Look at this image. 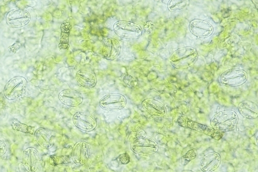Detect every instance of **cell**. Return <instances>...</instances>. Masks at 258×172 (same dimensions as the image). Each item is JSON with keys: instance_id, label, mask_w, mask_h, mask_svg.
I'll return each instance as SVG.
<instances>
[{"instance_id": "obj_21", "label": "cell", "mask_w": 258, "mask_h": 172, "mask_svg": "<svg viewBox=\"0 0 258 172\" xmlns=\"http://www.w3.org/2000/svg\"><path fill=\"white\" fill-rule=\"evenodd\" d=\"M186 6L185 1H170L168 4V8L170 11L179 12L183 10Z\"/></svg>"}, {"instance_id": "obj_25", "label": "cell", "mask_w": 258, "mask_h": 172, "mask_svg": "<svg viewBox=\"0 0 258 172\" xmlns=\"http://www.w3.org/2000/svg\"><path fill=\"white\" fill-rule=\"evenodd\" d=\"M8 150V146L6 142L0 140V157L4 156Z\"/></svg>"}, {"instance_id": "obj_2", "label": "cell", "mask_w": 258, "mask_h": 172, "mask_svg": "<svg viewBox=\"0 0 258 172\" xmlns=\"http://www.w3.org/2000/svg\"><path fill=\"white\" fill-rule=\"evenodd\" d=\"M198 59V53L195 49L185 47L177 50L171 57V63L176 68H187Z\"/></svg>"}, {"instance_id": "obj_4", "label": "cell", "mask_w": 258, "mask_h": 172, "mask_svg": "<svg viewBox=\"0 0 258 172\" xmlns=\"http://www.w3.org/2000/svg\"><path fill=\"white\" fill-rule=\"evenodd\" d=\"M178 124L181 127L203 133L216 140L221 139L224 135V133L214 130L211 127L192 121L185 117H180L178 119Z\"/></svg>"}, {"instance_id": "obj_16", "label": "cell", "mask_w": 258, "mask_h": 172, "mask_svg": "<svg viewBox=\"0 0 258 172\" xmlns=\"http://www.w3.org/2000/svg\"><path fill=\"white\" fill-rule=\"evenodd\" d=\"M121 46L119 41L114 38L107 39L102 49L104 57L109 60H114L120 54Z\"/></svg>"}, {"instance_id": "obj_17", "label": "cell", "mask_w": 258, "mask_h": 172, "mask_svg": "<svg viewBox=\"0 0 258 172\" xmlns=\"http://www.w3.org/2000/svg\"><path fill=\"white\" fill-rule=\"evenodd\" d=\"M35 138L38 144L45 149L51 148L54 144L52 132L45 128H39L35 133Z\"/></svg>"}, {"instance_id": "obj_12", "label": "cell", "mask_w": 258, "mask_h": 172, "mask_svg": "<svg viewBox=\"0 0 258 172\" xmlns=\"http://www.w3.org/2000/svg\"><path fill=\"white\" fill-rule=\"evenodd\" d=\"M142 105L146 112L154 118H162L166 113L164 105L155 99H146L142 102Z\"/></svg>"}, {"instance_id": "obj_19", "label": "cell", "mask_w": 258, "mask_h": 172, "mask_svg": "<svg viewBox=\"0 0 258 172\" xmlns=\"http://www.w3.org/2000/svg\"><path fill=\"white\" fill-rule=\"evenodd\" d=\"M77 81L86 89H92L97 83V78L95 74L85 70H79L76 74Z\"/></svg>"}, {"instance_id": "obj_3", "label": "cell", "mask_w": 258, "mask_h": 172, "mask_svg": "<svg viewBox=\"0 0 258 172\" xmlns=\"http://www.w3.org/2000/svg\"><path fill=\"white\" fill-rule=\"evenodd\" d=\"M131 149L136 154L140 156H151L158 152V143L150 138L139 137L131 144Z\"/></svg>"}, {"instance_id": "obj_8", "label": "cell", "mask_w": 258, "mask_h": 172, "mask_svg": "<svg viewBox=\"0 0 258 172\" xmlns=\"http://www.w3.org/2000/svg\"><path fill=\"white\" fill-rule=\"evenodd\" d=\"M90 148L89 143L85 141H78L74 145L71 159L75 164L82 166L87 163L90 158Z\"/></svg>"}, {"instance_id": "obj_1", "label": "cell", "mask_w": 258, "mask_h": 172, "mask_svg": "<svg viewBox=\"0 0 258 172\" xmlns=\"http://www.w3.org/2000/svg\"><path fill=\"white\" fill-rule=\"evenodd\" d=\"M239 122V117L232 110L221 111L211 119V127L223 133L232 132L235 130Z\"/></svg>"}, {"instance_id": "obj_26", "label": "cell", "mask_w": 258, "mask_h": 172, "mask_svg": "<svg viewBox=\"0 0 258 172\" xmlns=\"http://www.w3.org/2000/svg\"><path fill=\"white\" fill-rule=\"evenodd\" d=\"M182 172H195L191 170H183Z\"/></svg>"}, {"instance_id": "obj_22", "label": "cell", "mask_w": 258, "mask_h": 172, "mask_svg": "<svg viewBox=\"0 0 258 172\" xmlns=\"http://www.w3.org/2000/svg\"><path fill=\"white\" fill-rule=\"evenodd\" d=\"M198 155V152L196 149H191L181 157V163L185 165L190 161L196 159Z\"/></svg>"}, {"instance_id": "obj_6", "label": "cell", "mask_w": 258, "mask_h": 172, "mask_svg": "<svg viewBox=\"0 0 258 172\" xmlns=\"http://www.w3.org/2000/svg\"><path fill=\"white\" fill-rule=\"evenodd\" d=\"M248 74L244 70L229 69L221 76L220 82L227 88H236L244 84L248 79Z\"/></svg>"}, {"instance_id": "obj_10", "label": "cell", "mask_w": 258, "mask_h": 172, "mask_svg": "<svg viewBox=\"0 0 258 172\" xmlns=\"http://www.w3.org/2000/svg\"><path fill=\"white\" fill-rule=\"evenodd\" d=\"M189 29L194 35L202 38L210 36L214 31L211 24L206 20L201 19L192 20L189 24Z\"/></svg>"}, {"instance_id": "obj_11", "label": "cell", "mask_w": 258, "mask_h": 172, "mask_svg": "<svg viewBox=\"0 0 258 172\" xmlns=\"http://www.w3.org/2000/svg\"><path fill=\"white\" fill-rule=\"evenodd\" d=\"M40 162L39 153L35 147L26 148L23 153V164L29 172H35Z\"/></svg>"}, {"instance_id": "obj_5", "label": "cell", "mask_w": 258, "mask_h": 172, "mask_svg": "<svg viewBox=\"0 0 258 172\" xmlns=\"http://www.w3.org/2000/svg\"><path fill=\"white\" fill-rule=\"evenodd\" d=\"M113 30L118 36L128 39L139 38L143 33L140 25L127 21H117L114 25Z\"/></svg>"}, {"instance_id": "obj_14", "label": "cell", "mask_w": 258, "mask_h": 172, "mask_svg": "<svg viewBox=\"0 0 258 172\" xmlns=\"http://www.w3.org/2000/svg\"><path fill=\"white\" fill-rule=\"evenodd\" d=\"M221 162L220 154L216 152H211L204 156L200 166L204 172H213L220 167Z\"/></svg>"}, {"instance_id": "obj_20", "label": "cell", "mask_w": 258, "mask_h": 172, "mask_svg": "<svg viewBox=\"0 0 258 172\" xmlns=\"http://www.w3.org/2000/svg\"><path fill=\"white\" fill-rule=\"evenodd\" d=\"M12 126L14 130L26 134H33L34 127L21 123L16 120L12 121Z\"/></svg>"}, {"instance_id": "obj_15", "label": "cell", "mask_w": 258, "mask_h": 172, "mask_svg": "<svg viewBox=\"0 0 258 172\" xmlns=\"http://www.w3.org/2000/svg\"><path fill=\"white\" fill-rule=\"evenodd\" d=\"M59 101L64 105L70 107H77L83 101V97L78 92L72 90L61 91L58 96Z\"/></svg>"}, {"instance_id": "obj_18", "label": "cell", "mask_w": 258, "mask_h": 172, "mask_svg": "<svg viewBox=\"0 0 258 172\" xmlns=\"http://www.w3.org/2000/svg\"><path fill=\"white\" fill-rule=\"evenodd\" d=\"M238 111L243 117L247 119H256L258 116L257 105L249 100L241 102L238 106Z\"/></svg>"}, {"instance_id": "obj_24", "label": "cell", "mask_w": 258, "mask_h": 172, "mask_svg": "<svg viewBox=\"0 0 258 172\" xmlns=\"http://www.w3.org/2000/svg\"><path fill=\"white\" fill-rule=\"evenodd\" d=\"M131 157L130 156H129V154L127 152H125L120 155L117 158L118 162L120 164L123 165L128 164L129 162H131Z\"/></svg>"}, {"instance_id": "obj_13", "label": "cell", "mask_w": 258, "mask_h": 172, "mask_svg": "<svg viewBox=\"0 0 258 172\" xmlns=\"http://www.w3.org/2000/svg\"><path fill=\"white\" fill-rule=\"evenodd\" d=\"M26 86V81L24 79H12L7 84L5 95L8 99H15L24 93Z\"/></svg>"}, {"instance_id": "obj_9", "label": "cell", "mask_w": 258, "mask_h": 172, "mask_svg": "<svg viewBox=\"0 0 258 172\" xmlns=\"http://www.w3.org/2000/svg\"><path fill=\"white\" fill-rule=\"evenodd\" d=\"M73 121L74 125L84 132H92L95 130L98 125L97 121L94 117L80 112L74 115Z\"/></svg>"}, {"instance_id": "obj_7", "label": "cell", "mask_w": 258, "mask_h": 172, "mask_svg": "<svg viewBox=\"0 0 258 172\" xmlns=\"http://www.w3.org/2000/svg\"><path fill=\"white\" fill-rule=\"evenodd\" d=\"M126 103L125 97L119 94L106 95L99 102L100 106L103 110L109 111L121 110L124 108Z\"/></svg>"}, {"instance_id": "obj_23", "label": "cell", "mask_w": 258, "mask_h": 172, "mask_svg": "<svg viewBox=\"0 0 258 172\" xmlns=\"http://www.w3.org/2000/svg\"><path fill=\"white\" fill-rule=\"evenodd\" d=\"M53 165L64 164L70 162L71 157L69 155L60 156H52L51 157Z\"/></svg>"}]
</instances>
